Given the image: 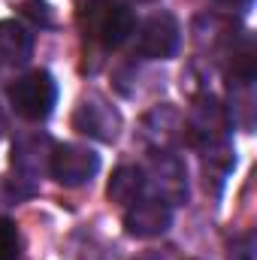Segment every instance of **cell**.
I'll return each instance as SVG.
<instances>
[{"label":"cell","mask_w":257,"mask_h":260,"mask_svg":"<svg viewBox=\"0 0 257 260\" xmlns=\"http://www.w3.org/2000/svg\"><path fill=\"white\" fill-rule=\"evenodd\" d=\"M6 97L12 103V109L24 118V121H43L52 115L55 100H58V82L52 79V73L46 70H34L18 76L9 88Z\"/></svg>","instance_id":"6da1fadb"},{"label":"cell","mask_w":257,"mask_h":260,"mask_svg":"<svg viewBox=\"0 0 257 260\" xmlns=\"http://www.w3.org/2000/svg\"><path fill=\"white\" fill-rule=\"evenodd\" d=\"M85 30L91 40H97L106 49L124 46L136 34V15L127 3L118 0H94L85 12Z\"/></svg>","instance_id":"7a4b0ae2"},{"label":"cell","mask_w":257,"mask_h":260,"mask_svg":"<svg viewBox=\"0 0 257 260\" xmlns=\"http://www.w3.org/2000/svg\"><path fill=\"white\" fill-rule=\"evenodd\" d=\"M49 173L64 188H82L100 173V154L91 151L88 145H76V142L55 145L52 157H49Z\"/></svg>","instance_id":"3957f363"},{"label":"cell","mask_w":257,"mask_h":260,"mask_svg":"<svg viewBox=\"0 0 257 260\" xmlns=\"http://www.w3.org/2000/svg\"><path fill=\"white\" fill-rule=\"evenodd\" d=\"M179 43H182V27H179L176 15H170V12H157V15L145 18L136 34V52L148 61L173 58L179 52Z\"/></svg>","instance_id":"277c9868"},{"label":"cell","mask_w":257,"mask_h":260,"mask_svg":"<svg viewBox=\"0 0 257 260\" xmlns=\"http://www.w3.org/2000/svg\"><path fill=\"white\" fill-rule=\"evenodd\" d=\"M124 227L136 239H154L164 236L173 227V206L154 194H142L133 200L124 212Z\"/></svg>","instance_id":"5b68a950"},{"label":"cell","mask_w":257,"mask_h":260,"mask_svg":"<svg viewBox=\"0 0 257 260\" xmlns=\"http://www.w3.org/2000/svg\"><path fill=\"white\" fill-rule=\"evenodd\" d=\"M73 127L91 139H100V142H115L118 139V130H121V115L115 106H109L103 97L91 94L79 103L76 115H73Z\"/></svg>","instance_id":"8992f818"},{"label":"cell","mask_w":257,"mask_h":260,"mask_svg":"<svg viewBox=\"0 0 257 260\" xmlns=\"http://www.w3.org/2000/svg\"><path fill=\"white\" fill-rule=\"evenodd\" d=\"M227 112L224 106L215 100V97H203L197 106H194L191 118H188V136L197 148L203 151H215L227 133Z\"/></svg>","instance_id":"52a82bcc"},{"label":"cell","mask_w":257,"mask_h":260,"mask_svg":"<svg viewBox=\"0 0 257 260\" xmlns=\"http://www.w3.org/2000/svg\"><path fill=\"white\" fill-rule=\"evenodd\" d=\"M148 188H154V197L167 200L170 206L185 203L188 200V173H185V164L176 154L160 151L154 157V170L145 173V191Z\"/></svg>","instance_id":"ba28073f"},{"label":"cell","mask_w":257,"mask_h":260,"mask_svg":"<svg viewBox=\"0 0 257 260\" xmlns=\"http://www.w3.org/2000/svg\"><path fill=\"white\" fill-rule=\"evenodd\" d=\"M55 142L49 136H21L12 145V167H15V182H27V188L34 191V182L43 176V170H49V157H52Z\"/></svg>","instance_id":"9c48e42d"},{"label":"cell","mask_w":257,"mask_h":260,"mask_svg":"<svg viewBox=\"0 0 257 260\" xmlns=\"http://www.w3.org/2000/svg\"><path fill=\"white\" fill-rule=\"evenodd\" d=\"M145 194V170L139 167H118L112 173V182H109V200L130 206L133 200Z\"/></svg>","instance_id":"30bf717a"},{"label":"cell","mask_w":257,"mask_h":260,"mask_svg":"<svg viewBox=\"0 0 257 260\" xmlns=\"http://www.w3.org/2000/svg\"><path fill=\"white\" fill-rule=\"evenodd\" d=\"M18 248H21L18 227L9 218H0V260H18Z\"/></svg>","instance_id":"8fae6325"},{"label":"cell","mask_w":257,"mask_h":260,"mask_svg":"<svg viewBox=\"0 0 257 260\" xmlns=\"http://www.w3.org/2000/svg\"><path fill=\"white\" fill-rule=\"evenodd\" d=\"M230 260H257L254 233H245V236L233 239V245H230Z\"/></svg>","instance_id":"7c38bea8"},{"label":"cell","mask_w":257,"mask_h":260,"mask_svg":"<svg viewBox=\"0 0 257 260\" xmlns=\"http://www.w3.org/2000/svg\"><path fill=\"white\" fill-rule=\"evenodd\" d=\"M21 6H24V15H30V18L40 21L43 27L52 24V6H49L46 0H24Z\"/></svg>","instance_id":"4fadbf2b"},{"label":"cell","mask_w":257,"mask_h":260,"mask_svg":"<svg viewBox=\"0 0 257 260\" xmlns=\"http://www.w3.org/2000/svg\"><path fill=\"white\" fill-rule=\"evenodd\" d=\"M3 130H6V118H3V112H0V136H3Z\"/></svg>","instance_id":"5bb4252c"},{"label":"cell","mask_w":257,"mask_h":260,"mask_svg":"<svg viewBox=\"0 0 257 260\" xmlns=\"http://www.w3.org/2000/svg\"><path fill=\"white\" fill-rule=\"evenodd\" d=\"M139 260H164L160 254H145V257H139Z\"/></svg>","instance_id":"9a60e30c"}]
</instances>
